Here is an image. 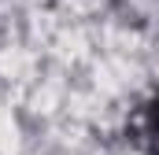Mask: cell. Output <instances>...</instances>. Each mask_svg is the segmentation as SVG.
<instances>
[{
	"instance_id": "obj_1",
	"label": "cell",
	"mask_w": 159,
	"mask_h": 155,
	"mask_svg": "<svg viewBox=\"0 0 159 155\" xmlns=\"http://www.w3.org/2000/svg\"><path fill=\"white\" fill-rule=\"evenodd\" d=\"M148 118H152V133L159 137V100L152 104V115H148Z\"/></svg>"
}]
</instances>
